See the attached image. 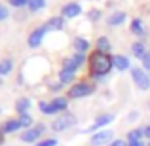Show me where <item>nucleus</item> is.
<instances>
[{
  "label": "nucleus",
  "instance_id": "36",
  "mask_svg": "<svg viewBox=\"0 0 150 146\" xmlns=\"http://www.w3.org/2000/svg\"><path fill=\"white\" fill-rule=\"evenodd\" d=\"M0 144H2V135H0Z\"/></svg>",
  "mask_w": 150,
  "mask_h": 146
},
{
  "label": "nucleus",
  "instance_id": "32",
  "mask_svg": "<svg viewBox=\"0 0 150 146\" xmlns=\"http://www.w3.org/2000/svg\"><path fill=\"white\" fill-rule=\"evenodd\" d=\"M127 146H146V144L143 140H131V142H127Z\"/></svg>",
  "mask_w": 150,
  "mask_h": 146
},
{
  "label": "nucleus",
  "instance_id": "17",
  "mask_svg": "<svg viewBox=\"0 0 150 146\" xmlns=\"http://www.w3.org/2000/svg\"><path fill=\"white\" fill-rule=\"evenodd\" d=\"M65 108H67V99L57 97V99H53V101H51V110H53V114L59 112V110H65Z\"/></svg>",
  "mask_w": 150,
  "mask_h": 146
},
{
  "label": "nucleus",
  "instance_id": "33",
  "mask_svg": "<svg viewBox=\"0 0 150 146\" xmlns=\"http://www.w3.org/2000/svg\"><path fill=\"white\" fill-rule=\"evenodd\" d=\"M137 118H139V112H131V116H129V121H135Z\"/></svg>",
  "mask_w": 150,
  "mask_h": 146
},
{
  "label": "nucleus",
  "instance_id": "13",
  "mask_svg": "<svg viewBox=\"0 0 150 146\" xmlns=\"http://www.w3.org/2000/svg\"><path fill=\"white\" fill-rule=\"evenodd\" d=\"M63 25H65V19H63V17H51L50 21L46 23V27L51 29V30H61Z\"/></svg>",
  "mask_w": 150,
  "mask_h": 146
},
{
  "label": "nucleus",
  "instance_id": "3",
  "mask_svg": "<svg viewBox=\"0 0 150 146\" xmlns=\"http://www.w3.org/2000/svg\"><path fill=\"white\" fill-rule=\"evenodd\" d=\"M93 93V85L88 84V82H82V84H76L70 87L69 91V97L70 99H82V97H88Z\"/></svg>",
  "mask_w": 150,
  "mask_h": 146
},
{
  "label": "nucleus",
  "instance_id": "34",
  "mask_svg": "<svg viewBox=\"0 0 150 146\" xmlns=\"http://www.w3.org/2000/svg\"><path fill=\"white\" fill-rule=\"evenodd\" d=\"M144 137L150 140V125H148V127H144Z\"/></svg>",
  "mask_w": 150,
  "mask_h": 146
},
{
  "label": "nucleus",
  "instance_id": "21",
  "mask_svg": "<svg viewBox=\"0 0 150 146\" xmlns=\"http://www.w3.org/2000/svg\"><path fill=\"white\" fill-rule=\"evenodd\" d=\"M59 80H61V84H69V82H72V80H74V72H72V70L63 68V70H61V74H59Z\"/></svg>",
  "mask_w": 150,
  "mask_h": 146
},
{
  "label": "nucleus",
  "instance_id": "4",
  "mask_svg": "<svg viewBox=\"0 0 150 146\" xmlns=\"http://www.w3.org/2000/svg\"><path fill=\"white\" fill-rule=\"evenodd\" d=\"M74 123H76V118H74L72 114H63V116H59L57 120L51 123V129H53V131H65V129L72 127Z\"/></svg>",
  "mask_w": 150,
  "mask_h": 146
},
{
  "label": "nucleus",
  "instance_id": "30",
  "mask_svg": "<svg viewBox=\"0 0 150 146\" xmlns=\"http://www.w3.org/2000/svg\"><path fill=\"white\" fill-rule=\"evenodd\" d=\"M30 2V0H10V4H11V6H27V4H29Z\"/></svg>",
  "mask_w": 150,
  "mask_h": 146
},
{
  "label": "nucleus",
  "instance_id": "19",
  "mask_svg": "<svg viewBox=\"0 0 150 146\" xmlns=\"http://www.w3.org/2000/svg\"><path fill=\"white\" fill-rule=\"evenodd\" d=\"M97 51H101V53H108V51H110V42H108V38L101 36L99 40H97Z\"/></svg>",
  "mask_w": 150,
  "mask_h": 146
},
{
  "label": "nucleus",
  "instance_id": "15",
  "mask_svg": "<svg viewBox=\"0 0 150 146\" xmlns=\"http://www.w3.org/2000/svg\"><path fill=\"white\" fill-rule=\"evenodd\" d=\"M131 51H133V55H135L137 59H143L144 55H146V49H144L143 42H135V44L131 46Z\"/></svg>",
  "mask_w": 150,
  "mask_h": 146
},
{
  "label": "nucleus",
  "instance_id": "8",
  "mask_svg": "<svg viewBox=\"0 0 150 146\" xmlns=\"http://www.w3.org/2000/svg\"><path fill=\"white\" fill-rule=\"evenodd\" d=\"M84 53H76L74 57H70V59H67V63H65V66L63 68H67V70H72V72H76V68L84 63Z\"/></svg>",
  "mask_w": 150,
  "mask_h": 146
},
{
  "label": "nucleus",
  "instance_id": "26",
  "mask_svg": "<svg viewBox=\"0 0 150 146\" xmlns=\"http://www.w3.org/2000/svg\"><path fill=\"white\" fill-rule=\"evenodd\" d=\"M40 110H42L44 114H50V116L53 114V110H51V104H50V102H40Z\"/></svg>",
  "mask_w": 150,
  "mask_h": 146
},
{
  "label": "nucleus",
  "instance_id": "28",
  "mask_svg": "<svg viewBox=\"0 0 150 146\" xmlns=\"http://www.w3.org/2000/svg\"><path fill=\"white\" fill-rule=\"evenodd\" d=\"M141 61H143V66H144V68L150 70V51H146V55H144Z\"/></svg>",
  "mask_w": 150,
  "mask_h": 146
},
{
  "label": "nucleus",
  "instance_id": "20",
  "mask_svg": "<svg viewBox=\"0 0 150 146\" xmlns=\"http://www.w3.org/2000/svg\"><path fill=\"white\" fill-rule=\"evenodd\" d=\"M74 48H76L78 53H84V51H88V48H89V42L86 40V38H76V40H74Z\"/></svg>",
  "mask_w": 150,
  "mask_h": 146
},
{
  "label": "nucleus",
  "instance_id": "6",
  "mask_svg": "<svg viewBox=\"0 0 150 146\" xmlns=\"http://www.w3.org/2000/svg\"><path fill=\"white\" fill-rule=\"evenodd\" d=\"M42 133H44V125H36V127H33V129H27L21 135V140H25V142H36V139Z\"/></svg>",
  "mask_w": 150,
  "mask_h": 146
},
{
  "label": "nucleus",
  "instance_id": "14",
  "mask_svg": "<svg viewBox=\"0 0 150 146\" xmlns=\"http://www.w3.org/2000/svg\"><path fill=\"white\" fill-rule=\"evenodd\" d=\"M143 137H144V127L131 129L127 133V142H131V140H143Z\"/></svg>",
  "mask_w": 150,
  "mask_h": 146
},
{
  "label": "nucleus",
  "instance_id": "2",
  "mask_svg": "<svg viewBox=\"0 0 150 146\" xmlns=\"http://www.w3.org/2000/svg\"><path fill=\"white\" fill-rule=\"evenodd\" d=\"M131 78H133V82H135V85L139 89H143V91H146V89L150 87V76L144 72L143 68H139V66L131 68Z\"/></svg>",
  "mask_w": 150,
  "mask_h": 146
},
{
  "label": "nucleus",
  "instance_id": "24",
  "mask_svg": "<svg viewBox=\"0 0 150 146\" xmlns=\"http://www.w3.org/2000/svg\"><path fill=\"white\" fill-rule=\"evenodd\" d=\"M19 123H21V127H29V125L33 123V118L25 112V114H21V116H19Z\"/></svg>",
  "mask_w": 150,
  "mask_h": 146
},
{
  "label": "nucleus",
  "instance_id": "16",
  "mask_svg": "<svg viewBox=\"0 0 150 146\" xmlns=\"http://www.w3.org/2000/svg\"><path fill=\"white\" fill-rule=\"evenodd\" d=\"M106 21H108V25H122V23L125 21V13L124 11H116V13H112Z\"/></svg>",
  "mask_w": 150,
  "mask_h": 146
},
{
  "label": "nucleus",
  "instance_id": "31",
  "mask_svg": "<svg viewBox=\"0 0 150 146\" xmlns=\"http://www.w3.org/2000/svg\"><path fill=\"white\" fill-rule=\"evenodd\" d=\"M106 146H127V142L125 140H112V142L106 144Z\"/></svg>",
  "mask_w": 150,
  "mask_h": 146
},
{
  "label": "nucleus",
  "instance_id": "35",
  "mask_svg": "<svg viewBox=\"0 0 150 146\" xmlns=\"http://www.w3.org/2000/svg\"><path fill=\"white\" fill-rule=\"evenodd\" d=\"M91 19H99V11H91Z\"/></svg>",
  "mask_w": 150,
  "mask_h": 146
},
{
  "label": "nucleus",
  "instance_id": "29",
  "mask_svg": "<svg viewBox=\"0 0 150 146\" xmlns=\"http://www.w3.org/2000/svg\"><path fill=\"white\" fill-rule=\"evenodd\" d=\"M8 15H10V11H8V8L0 4V21H4V19L8 17Z\"/></svg>",
  "mask_w": 150,
  "mask_h": 146
},
{
  "label": "nucleus",
  "instance_id": "11",
  "mask_svg": "<svg viewBox=\"0 0 150 146\" xmlns=\"http://www.w3.org/2000/svg\"><path fill=\"white\" fill-rule=\"evenodd\" d=\"M112 63L118 70H127L129 68V59L125 57V55H116V57H112Z\"/></svg>",
  "mask_w": 150,
  "mask_h": 146
},
{
  "label": "nucleus",
  "instance_id": "12",
  "mask_svg": "<svg viewBox=\"0 0 150 146\" xmlns=\"http://www.w3.org/2000/svg\"><path fill=\"white\" fill-rule=\"evenodd\" d=\"M17 129H23L21 123H19V120H10L2 125V133H15Z\"/></svg>",
  "mask_w": 150,
  "mask_h": 146
},
{
  "label": "nucleus",
  "instance_id": "10",
  "mask_svg": "<svg viewBox=\"0 0 150 146\" xmlns=\"http://www.w3.org/2000/svg\"><path fill=\"white\" fill-rule=\"evenodd\" d=\"M82 13V8H80V4H76V2H70V4H67V6H63V15L65 17H76V15H80Z\"/></svg>",
  "mask_w": 150,
  "mask_h": 146
},
{
  "label": "nucleus",
  "instance_id": "25",
  "mask_svg": "<svg viewBox=\"0 0 150 146\" xmlns=\"http://www.w3.org/2000/svg\"><path fill=\"white\" fill-rule=\"evenodd\" d=\"M44 0H30L29 2V8H30V11H36V10H42L44 8Z\"/></svg>",
  "mask_w": 150,
  "mask_h": 146
},
{
  "label": "nucleus",
  "instance_id": "23",
  "mask_svg": "<svg viewBox=\"0 0 150 146\" xmlns=\"http://www.w3.org/2000/svg\"><path fill=\"white\" fill-rule=\"evenodd\" d=\"M131 32L133 34H144L143 21H141V19H133V21H131Z\"/></svg>",
  "mask_w": 150,
  "mask_h": 146
},
{
  "label": "nucleus",
  "instance_id": "5",
  "mask_svg": "<svg viewBox=\"0 0 150 146\" xmlns=\"http://www.w3.org/2000/svg\"><path fill=\"white\" fill-rule=\"evenodd\" d=\"M114 133L110 129H103V131H97L95 135L91 137V146H103V144H110L112 142Z\"/></svg>",
  "mask_w": 150,
  "mask_h": 146
},
{
  "label": "nucleus",
  "instance_id": "22",
  "mask_svg": "<svg viewBox=\"0 0 150 146\" xmlns=\"http://www.w3.org/2000/svg\"><path fill=\"white\" fill-rule=\"evenodd\" d=\"M29 106H30V101H29V99H19L17 104H15V108H17L19 114H25L27 110H29Z\"/></svg>",
  "mask_w": 150,
  "mask_h": 146
},
{
  "label": "nucleus",
  "instance_id": "37",
  "mask_svg": "<svg viewBox=\"0 0 150 146\" xmlns=\"http://www.w3.org/2000/svg\"><path fill=\"white\" fill-rule=\"evenodd\" d=\"M146 146H150V142H148V144H146Z\"/></svg>",
  "mask_w": 150,
  "mask_h": 146
},
{
  "label": "nucleus",
  "instance_id": "7",
  "mask_svg": "<svg viewBox=\"0 0 150 146\" xmlns=\"http://www.w3.org/2000/svg\"><path fill=\"white\" fill-rule=\"evenodd\" d=\"M46 30H48V27L44 25V27H38V29L30 34V36H29V46H30V48H38V46L42 44V38H44Z\"/></svg>",
  "mask_w": 150,
  "mask_h": 146
},
{
  "label": "nucleus",
  "instance_id": "1",
  "mask_svg": "<svg viewBox=\"0 0 150 146\" xmlns=\"http://www.w3.org/2000/svg\"><path fill=\"white\" fill-rule=\"evenodd\" d=\"M112 66H114V63H112V57H108V53L95 51V53L89 57V68H91V74L97 76V78L108 74Z\"/></svg>",
  "mask_w": 150,
  "mask_h": 146
},
{
  "label": "nucleus",
  "instance_id": "27",
  "mask_svg": "<svg viewBox=\"0 0 150 146\" xmlns=\"http://www.w3.org/2000/svg\"><path fill=\"white\" fill-rule=\"evenodd\" d=\"M55 144H57L55 139H48V140H42V142H36L34 146H55Z\"/></svg>",
  "mask_w": 150,
  "mask_h": 146
},
{
  "label": "nucleus",
  "instance_id": "18",
  "mask_svg": "<svg viewBox=\"0 0 150 146\" xmlns=\"http://www.w3.org/2000/svg\"><path fill=\"white\" fill-rule=\"evenodd\" d=\"M11 68H13V61H11V59H4V61H0V76L10 74Z\"/></svg>",
  "mask_w": 150,
  "mask_h": 146
},
{
  "label": "nucleus",
  "instance_id": "9",
  "mask_svg": "<svg viewBox=\"0 0 150 146\" xmlns=\"http://www.w3.org/2000/svg\"><path fill=\"white\" fill-rule=\"evenodd\" d=\"M112 120H114V114H103V116L97 118L95 123H93L91 127L88 129V131H97V129H101V127H105V125H108Z\"/></svg>",
  "mask_w": 150,
  "mask_h": 146
}]
</instances>
